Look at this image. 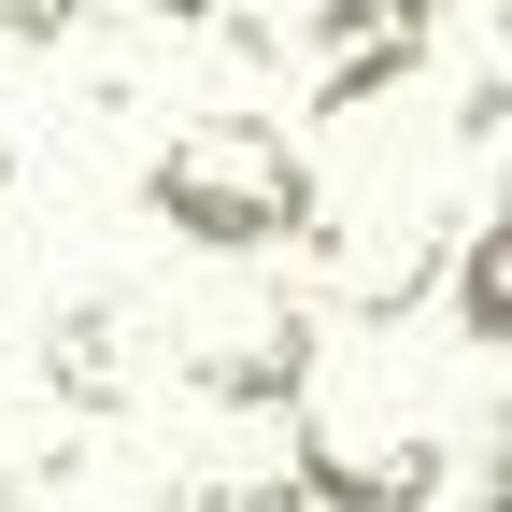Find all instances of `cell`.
I'll return each mask as SVG.
<instances>
[{"label": "cell", "mask_w": 512, "mask_h": 512, "mask_svg": "<svg viewBox=\"0 0 512 512\" xmlns=\"http://www.w3.org/2000/svg\"><path fill=\"white\" fill-rule=\"evenodd\" d=\"M313 200L328 185H313V157L271 114H200L143 157V214L185 256H285V242H313Z\"/></svg>", "instance_id": "obj_1"}, {"label": "cell", "mask_w": 512, "mask_h": 512, "mask_svg": "<svg viewBox=\"0 0 512 512\" xmlns=\"http://www.w3.org/2000/svg\"><path fill=\"white\" fill-rule=\"evenodd\" d=\"M441 271H456V342H470V356H498V342H512V214H498V200H470V214H456V242H441Z\"/></svg>", "instance_id": "obj_2"}, {"label": "cell", "mask_w": 512, "mask_h": 512, "mask_svg": "<svg viewBox=\"0 0 512 512\" xmlns=\"http://www.w3.org/2000/svg\"><path fill=\"white\" fill-rule=\"evenodd\" d=\"M43 384L86 399V413H114L128 384H143V370H128V299H72V313H57V328H43Z\"/></svg>", "instance_id": "obj_3"}, {"label": "cell", "mask_w": 512, "mask_h": 512, "mask_svg": "<svg viewBox=\"0 0 512 512\" xmlns=\"http://www.w3.org/2000/svg\"><path fill=\"white\" fill-rule=\"evenodd\" d=\"M100 0H0V43H72Z\"/></svg>", "instance_id": "obj_4"}, {"label": "cell", "mask_w": 512, "mask_h": 512, "mask_svg": "<svg viewBox=\"0 0 512 512\" xmlns=\"http://www.w3.org/2000/svg\"><path fill=\"white\" fill-rule=\"evenodd\" d=\"M0 171H15V143H0Z\"/></svg>", "instance_id": "obj_5"}]
</instances>
